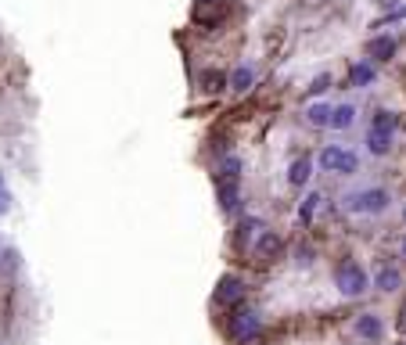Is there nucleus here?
Listing matches in <instances>:
<instances>
[{"label":"nucleus","instance_id":"f257e3e1","mask_svg":"<svg viewBox=\"0 0 406 345\" xmlns=\"http://www.w3.org/2000/svg\"><path fill=\"white\" fill-rule=\"evenodd\" d=\"M334 284H338V292L345 299H360V295H367L371 288H374V280L367 277V270L356 259H341L334 266Z\"/></svg>","mask_w":406,"mask_h":345},{"label":"nucleus","instance_id":"f03ea898","mask_svg":"<svg viewBox=\"0 0 406 345\" xmlns=\"http://www.w3.org/2000/svg\"><path fill=\"white\" fill-rule=\"evenodd\" d=\"M341 205H345V212H353V216H381V212H388L392 195L385 187H360V191L345 195Z\"/></svg>","mask_w":406,"mask_h":345},{"label":"nucleus","instance_id":"7ed1b4c3","mask_svg":"<svg viewBox=\"0 0 406 345\" xmlns=\"http://www.w3.org/2000/svg\"><path fill=\"white\" fill-rule=\"evenodd\" d=\"M317 162H320V169H324V172H338V177H353V172L360 169L356 151L341 148V144H327V148L317 155Z\"/></svg>","mask_w":406,"mask_h":345},{"label":"nucleus","instance_id":"20e7f679","mask_svg":"<svg viewBox=\"0 0 406 345\" xmlns=\"http://www.w3.org/2000/svg\"><path fill=\"white\" fill-rule=\"evenodd\" d=\"M259 331H263V320H259L256 310H238L230 317V338L234 341H252Z\"/></svg>","mask_w":406,"mask_h":345},{"label":"nucleus","instance_id":"39448f33","mask_svg":"<svg viewBox=\"0 0 406 345\" xmlns=\"http://www.w3.org/2000/svg\"><path fill=\"white\" fill-rule=\"evenodd\" d=\"M245 299V280L234 273H223L216 284V306H238Z\"/></svg>","mask_w":406,"mask_h":345},{"label":"nucleus","instance_id":"423d86ee","mask_svg":"<svg viewBox=\"0 0 406 345\" xmlns=\"http://www.w3.org/2000/svg\"><path fill=\"white\" fill-rule=\"evenodd\" d=\"M216 202L223 212H234L238 202H241V180L234 177H216Z\"/></svg>","mask_w":406,"mask_h":345},{"label":"nucleus","instance_id":"0eeeda50","mask_svg":"<svg viewBox=\"0 0 406 345\" xmlns=\"http://www.w3.org/2000/svg\"><path fill=\"white\" fill-rule=\"evenodd\" d=\"M374 288H378V292L381 295H392V292H399V288H402V270L399 266H378V273H374Z\"/></svg>","mask_w":406,"mask_h":345},{"label":"nucleus","instance_id":"6e6552de","mask_svg":"<svg viewBox=\"0 0 406 345\" xmlns=\"http://www.w3.org/2000/svg\"><path fill=\"white\" fill-rule=\"evenodd\" d=\"M306 123L309 126H317V130H327L331 126V119H334V104H327V101H313V104H306Z\"/></svg>","mask_w":406,"mask_h":345},{"label":"nucleus","instance_id":"1a4fd4ad","mask_svg":"<svg viewBox=\"0 0 406 345\" xmlns=\"http://www.w3.org/2000/svg\"><path fill=\"white\" fill-rule=\"evenodd\" d=\"M309 180H313V158L309 155H302V158H295L287 165V184L292 187H306Z\"/></svg>","mask_w":406,"mask_h":345},{"label":"nucleus","instance_id":"9d476101","mask_svg":"<svg viewBox=\"0 0 406 345\" xmlns=\"http://www.w3.org/2000/svg\"><path fill=\"white\" fill-rule=\"evenodd\" d=\"M392 54H395V40H392L388 33L367 40V58H371V62H388Z\"/></svg>","mask_w":406,"mask_h":345},{"label":"nucleus","instance_id":"9b49d317","mask_svg":"<svg viewBox=\"0 0 406 345\" xmlns=\"http://www.w3.org/2000/svg\"><path fill=\"white\" fill-rule=\"evenodd\" d=\"M392 133H395V130H378V126H371V130H367V151L378 155V158H385V155L392 151V141H395Z\"/></svg>","mask_w":406,"mask_h":345},{"label":"nucleus","instance_id":"f8f14e48","mask_svg":"<svg viewBox=\"0 0 406 345\" xmlns=\"http://www.w3.org/2000/svg\"><path fill=\"white\" fill-rule=\"evenodd\" d=\"M356 334H360V341H381V334H385L381 317H378V313H363V317L356 320Z\"/></svg>","mask_w":406,"mask_h":345},{"label":"nucleus","instance_id":"ddd939ff","mask_svg":"<svg viewBox=\"0 0 406 345\" xmlns=\"http://www.w3.org/2000/svg\"><path fill=\"white\" fill-rule=\"evenodd\" d=\"M280 248H284V241L273 234V230H263V238H259V245H256V256H259L263 263H273V259L280 256Z\"/></svg>","mask_w":406,"mask_h":345},{"label":"nucleus","instance_id":"4468645a","mask_svg":"<svg viewBox=\"0 0 406 345\" xmlns=\"http://www.w3.org/2000/svg\"><path fill=\"white\" fill-rule=\"evenodd\" d=\"M252 83H256V69L252 65H238L234 72H230V90H234V94L252 90Z\"/></svg>","mask_w":406,"mask_h":345},{"label":"nucleus","instance_id":"2eb2a0df","mask_svg":"<svg viewBox=\"0 0 406 345\" xmlns=\"http://www.w3.org/2000/svg\"><path fill=\"white\" fill-rule=\"evenodd\" d=\"M356 123V104H334V119H331V130H349Z\"/></svg>","mask_w":406,"mask_h":345},{"label":"nucleus","instance_id":"dca6fc26","mask_svg":"<svg viewBox=\"0 0 406 345\" xmlns=\"http://www.w3.org/2000/svg\"><path fill=\"white\" fill-rule=\"evenodd\" d=\"M349 76H353V87H371L378 80V69H374V62H356L349 69Z\"/></svg>","mask_w":406,"mask_h":345},{"label":"nucleus","instance_id":"f3484780","mask_svg":"<svg viewBox=\"0 0 406 345\" xmlns=\"http://www.w3.org/2000/svg\"><path fill=\"white\" fill-rule=\"evenodd\" d=\"M202 87H205L209 94H219V90L230 87V76L219 72V69H205V72H202Z\"/></svg>","mask_w":406,"mask_h":345},{"label":"nucleus","instance_id":"a211bd4d","mask_svg":"<svg viewBox=\"0 0 406 345\" xmlns=\"http://www.w3.org/2000/svg\"><path fill=\"white\" fill-rule=\"evenodd\" d=\"M241 158L238 155H223L219 162H216V177H234V180H241Z\"/></svg>","mask_w":406,"mask_h":345},{"label":"nucleus","instance_id":"6ab92c4d","mask_svg":"<svg viewBox=\"0 0 406 345\" xmlns=\"http://www.w3.org/2000/svg\"><path fill=\"white\" fill-rule=\"evenodd\" d=\"M256 230H263V219H256V216L241 219V226H238V245H248V241L256 238Z\"/></svg>","mask_w":406,"mask_h":345},{"label":"nucleus","instance_id":"aec40b11","mask_svg":"<svg viewBox=\"0 0 406 345\" xmlns=\"http://www.w3.org/2000/svg\"><path fill=\"white\" fill-rule=\"evenodd\" d=\"M320 202H324L320 195H306V198H302V205H299V219H302V223H313V216H317Z\"/></svg>","mask_w":406,"mask_h":345},{"label":"nucleus","instance_id":"412c9836","mask_svg":"<svg viewBox=\"0 0 406 345\" xmlns=\"http://www.w3.org/2000/svg\"><path fill=\"white\" fill-rule=\"evenodd\" d=\"M371 126H378V130H395V115L388 111V108H378L374 111V123Z\"/></svg>","mask_w":406,"mask_h":345},{"label":"nucleus","instance_id":"4be33fe9","mask_svg":"<svg viewBox=\"0 0 406 345\" xmlns=\"http://www.w3.org/2000/svg\"><path fill=\"white\" fill-rule=\"evenodd\" d=\"M0 266H4V273L18 270V252L15 248H4V252H0Z\"/></svg>","mask_w":406,"mask_h":345},{"label":"nucleus","instance_id":"5701e85b","mask_svg":"<svg viewBox=\"0 0 406 345\" xmlns=\"http://www.w3.org/2000/svg\"><path fill=\"white\" fill-rule=\"evenodd\" d=\"M327 87H331V76H327V72H320V76L313 80V87H309V90H313V94H320V90H327Z\"/></svg>","mask_w":406,"mask_h":345},{"label":"nucleus","instance_id":"b1692460","mask_svg":"<svg viewBox=\"0 0 406 345\" xmlns=\"http://www.w3.org/2000/svg\"><path fill=\"white\" fill-rule=\"evenodd\" d=\"M295 263L299 266H313V248H299L295 252Z\"/></svg>","mask_w":406,"mask_h":345},{"label":"nucleus","instance_id":"393cba45","mask_svg":"<svg viewBox=\"0 0 406 345\" xmlns=\"http://www.w3.org/2000/svg\"><path fill=\"white\" fill-rule=\"evenodd\" d=\"M11 209V198H8V191H0V216H4Z\"/></svg>","mask_w":406,"mask_h":345},{"label":"nucleus","instance_id":"a878e982","mask_svg":"<svg viewBox=\"0 0 406 345\" xmlns=\"http://www.w3.org/2000/svg\"><path fill=\"white\" fill-rule=\"evenodd\" d=\"M399 252H402V259H406V234H402V241H399Z\"/></svg>","mask_w":406,"mask_h":345},{"label":"nucleus","instance_id":"bb28decb","mask_svg":"<svg viewBox=\"0 0 406 345\" xmlns=\"http://www.w3.org/2000/svg\"><path fill=\"white\" fill-rule=\"evenodd\" d=\"M399 327H402V331H406V310H402V320H399Z\"/></svg>","mask_w":406,"mask_h":345},{"label":"nucleus","instance_id":"cd10ccee","mask_svg":"<svg viewBox=\"0 0 406 345\" xmlns=\"http://www.w3.org/2000/svg\"><path fill=\"white\" fill-rule=\"evenodd\" d=\"M0 191H4V172H0Z\"/></svg>","mask_w":406,"mask_h":345},{"label":"nucleus","instance_id":"c85d7f7f","mask_svg":"<svg viewBox=\"0 0 406 345\" xmlns=\"http://www.w3.org/2000/svg\"><path fill=\"white\" fill-rule=\"evenodd\" d=\"M402 219H406V209H402Z\"/></svg>","mask_w":406,"mask_h":345},{"label":"nucleus","instance_id":"c756f323","mask_svg":"<svg viewBox=\"0 0 406 345\" xmlns=\"http://www.w3.org/2000/svg\"><path fill=\"white\" fill-rule=\"evenodd\" d=\"M202 4H209V0H202Z\"/></svg>","mask_w":406,"mask_h":345}]
</instances>
